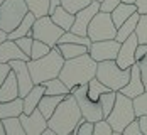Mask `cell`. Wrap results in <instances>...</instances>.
I'll return each mask as SVG.
<instances>
[{
	"label": "cell",
	"instance_id": "obj_1",
	"mask_svg": "<svg viewBox=\"0 0 147 135\" xmlns=\"http://www.w3.org/2000/svg\"><path fill=\"white\" fill-rule=\"evenodd\" d=\"M96 68L98 62L86 52L80 58L64 61L59 78L64 81V85L69 90H73L80 85H88L93 78H96Z\"/></svg>",
	"mask_w": 147,
	"mask_h": 135
},
{
	"label": "cell",
	"instance_id": "obj_2",
	"mask_svg": "<svg viewBox=\"0 0 147 135\" xmlns=\"http://www.w3.org/2000/svg\"><path fill=\"white\" fill-rule=\"evenodd\" d=\"M81 120H83V113L80 110V105H78L76 98L69 93L59 103L54 115L47 120V125L58 135H69L81 123Z\"/></svg>",
	"mask_w": 147,
	"mask_h": 135
},
{
	"label": "cell",
	"instance_id": "obj_3",
	"mask_svg": "<svg viewBox=\"0 0 147 135\" xmlns=\"http://www.w3.org/2000/svg\"><path fill=\"white\" fill-rule=\"evenodd\" d=\"M64 61L66 59L63 58L58 47H53L51 52L41 59H30L27 64H29V71L34 79V85H42L49 79L59 78V73L64 66Z\"/></svg>",
	"mask_w": 147,
	"mask_h": 135
},
{
	"label": "cell",
	"instance_id": "obj_4",
	"mask_svg": "<svg viewBox=\"0 0 147 135\" xmlns=\"http://www.w3.org/2000/svg\"><path fill=\"white\" fill-rule=\"evenodd\" d=\"M113 128V132H123L134 120H137L135 108H134V100L125 96L123 93L117 91V101L112 110V113L105 118Z\"/></svg>",
	"mask_w": 147,
	"mask_h": 135
},
{
	"label": "cell",
	"instance_id": "obj_5",
	"mask_svg": "<svg viewBox=\"0 0 147 135\" xmlns=\"http://www.w3.org/2000/svg\"><path fill=\"white\" fill-rule=\"evenodd\" d=\"M96 78L112 91H120L130 79V69H122L117 61H102L96 68Z\"/></svg>",
	"mask_w": 147,
	"mask_h": 135
},
{
	"label": "cell",
	"instance_id": "obj_6",
	"mask_svg": "<svg viewBox=\"0 0 147 135\" xmlns=\"http://www.w3.org/2000/svg\"><path fill=\"white\" fill-rule=\"evenodd\" d=\"M27 14L29 7L26 0H7L0 7V29L5 32H12Z\"/></svg>",
	"mask_w": 147,
	"mask_h": 135
},
{
	"label": "cell",
	"instance_id": "obj_7",
	"mask_svg": "<svg viewBox=\"0 0 147 135\" xmlns=\"http://www.w3.org/2000/svg\"><path fill=\"white\" fill-rule=\"evenodd\" d=\"M88 37L91 39V42L117 39V27H115V24H113L112 14L98 12V14L95 15L93 20L90 22Z\"/></svg>",
	"mask_w": 147,
	"mask_h": 135
},
{
	"label": "cell",
	"instance_id": "obj_8",
	"mask_svg": "<svg viewBox=\"0 0 147 135\" xmlns=\"http://www.w3.org/2000/svg\"><path fill=\"white\" fill-rule=\"evenodd\" d=\"M63 34H64V30L61 29L59 26H56L49 15L36 19L34 27H32V37L36 41H42L47 46H51V47H56L58 46Z\"/></svg>",
	"mask_w": 147,
	"mask_h": 135
},
{
	"label": "cell",
	"instance_id": "obj_9",
	"mask_svg": "<svg viewBox=\"0 0 147 135\" xmlns=\"http://www.w3.org/2000/svg\"><path fill=\"white\" fill-rule=\"evenodd\" d=\"M71 95L76 98V101L80 105V110H81L85 120L93 122V123H96V122H100V120H105L100 103L93 101L88 96V85H80V86L73 88L71 90Z\"/></svg>",
	"mask_w": 147,
	"mask_h": 135
},
{
	"label": "cell",
	"instance_id": "obj_10",
	"mask_svg": "<svg viewBox=\"0 0 147 135\" xmlns=\"http://www.w3.org/2000/svg\"><path fill=\"white\" fill-rule=\"evenodd\" d=\"M120 46L122 44L118 42L117 39L91 42L88 54L96 62H102V61H115L118 56V51H120Z\"/></svg>",
	"mask_w": 147,
	"mask_h": 135
},
{
	"label": "cell",
	"instance_id": "obj_11",
	"mask_svg": "<svg viewBox=\"0 0 147 135\" xmlns=\"http://www.w3.org/2000/svg\"><path fill=\"white\" fill-rule=\"evenodd\" d=\"M29 61H22V59H17V61H10V68L12 71L15 73V78H17V83H19V93H20V98H24L27 93H29L32 88H34V79L30 76L29 71Z\"/></svg>",
	"mask_w": 147,
	"mask_h": 135
},
{
	"label": "cell",
	"instance_id": "obj_12",
	"mask_svg": "<svg viewBox=\"0 0 147 135\" xmlns=\"http://www.w3.org/2000/svg\"><path fill=\"white\" fill-rule=\"evenodd\" d=\"M100 12V2H91L88 7H85L83 10H80L74 15V24L71 27V32L78 36H88V27L90 22L93 20V17Z\"/></svg>",
	"mask_w": 147,
	"mask_h": 135
},
{
	"label": "cell",
	"instance_id": "obj_13",
	"mask_svg": "<svg viewBox=\"0 0 147 135\" xmlns=\"http://www.w3.org/2000/svg\"><path fill=\"white\" fill-rule=\"evenodd\" d=\"M19 120H20V123H22V127H24V130H26L27 135H42L49 128L47 118L39 110H34L30 115L22 113L19 117Z\"/></svg>",
	"mask_w": 147,
	"mask_h": 135
},
{
	"label": "cell",
	"instance_id": "obj_14",
	"mask_svg": "<svg viewBox=\"0 0 147 135\" xmlns=\"http://www.w3.org/2000/svg\"><path fill=\"white\" fill-rule=\"evenodd\" d=\"M139 47V39L137 36L132 34L127 41H123L120 46V51H118L117 56V64L122 69H130L134 64H135V51Z\"/></svg>",
	"mask_w": 147,
	"mask_h": 135
},
{
	"label": "cell",
	"instance_id": "obj_15",
	"mask_svg": "<svg viewBox=\"0 0 147 135\" xmlns=\"http://www.w3.org/2000/svg\"><path fill=\"white\" fill-rule=\"evenodd\" d=\"M146 90V85H144V81H142V75H140V68H139V64L135 62L132 68H130V79H129V83L120 90V93H123L125 96H129V98H137L139 95H142Z\"/></svg>",
	"mask_w": 147,
	"mask_h": 135
},
{
	"label": "cell",
	"instance_id": "obj_16",
	"mask_svg": "<svg viewBox=\"0 0 147 135\" xmlns=\"http://www.w3.org/2000/svg\"><path fill=\"white\" fill-rule=\"evenodd\" d=\"M17 59L30 61V58L24 54V51L17 46L15 41L7 39L3 44L0 46V62H10V61H17Z\"/></svg>",
	"mask_w": 147,
	"mask_h": 135
},
{
	"label": "cell",
	"instance_id": "obj_17",
	"mask_svg": "<svg viewBox=\"0 0 147 135\" xmlns=\"http://www.w3.org/2000/svg\"><path fill=\"white\" fill-rule=\"evenodd\" d=\"M15 98H20V93H19V83H17V78L15 73L10 71V75L7 76V79L3 81V85L0 86V103H5V101H12Z\"/></svg>",
	"mask_w": 147,
	"mask_h": 135
},
{
	"label": "cell",
	"instance_id": "obj_18",
	"mask_svg": "<svg viewBox=\"0 0 147 135\" xmlns=\"http://www.w3.org/2000/svg\"><path fill=\"white\" fill-rule=\"evenodd\" d=\"M46 95L44 85H34V88L22 98L24 100V113L26 115H30L34 110H37V106L41 103L42 96Z\"/></svg>",
	"mask_w": 147,
	"mask_h": 135
},
{
	"label": "cell",
	"instance_id": "obj_19",
	"mask_svg": "<svg viewBox=\"0 0 147 135\" xmlns=\"http://www.w3.org/2000/svg\"><path fill=\"white\" fill-rule=\"evenodd\" d=\"M22 113H24V100L22 98H15L12 101L0 103V120L19 118Z\"/></svg>",
	"mask_w": 147,
	"mask_h": 135
},
{
	"label": "cell",
	"instance_id": "obj_20",
	"mask_svg": "<svg viewBox=\"0 0 147 135\" xmlns=\"http://www.w3.org/2000/svg\"><path fill=\"white\" fill-rule=\"evenodd\" d=\"M36 15L29 12V14L24 17V20L15 27L12 32H9V39L10 41H17L20 37H26V36H32V27H34V22H36Z\"/></svg>",
	"mask_w": 147,
	"mask_h": 135
},
{
	"label": "cell",
	"instance_id": "obj_21",
	"mask_svg": "<svg viewBox=\"0 0 147 135\" xmlns=\"http://www.w3.org/2000/svg\"><path fill=\"white\" fill-rule=\"evenodd\" d=\"M135 12H139L135 3H123V2H122L117 9L112 12V19H113V24H115V27L118 29V27H120V26H122V24H123L127 19H130V17H132Z\"/></svg>",
	"mask_w": 147,
	"mask_h": 135
},
{
	"label": "cell",
	"instance_id": "obj_22",
	"mask_svg": "<svg viewBox=\"0 0 147 135\" xmlns=\"http://www.w3.org/2000/svg\"><path fill=\"white\" fill-rule=\"evenodd\" d=\"M49 17H51V19H53V22H54L56 26H59L64 32L71 30V27H73V24H74V14L68 12L63 5L58 7V9L54 10V14L49 15Z\"/></svg>",
	"mask_w": 147,
	"mask_h": 135
},
{
	"label": "cell",
	"instance_id": "obj_23",
	"mask_svg": "<svg viewBox=\"0 0 147 135\" xmlns=\"http://www.w3.org/2000/svg\"><path fill=\"white\" fill-rule=\"evenodd\" d=\"M66 96H53V95H44L42 96V100H41V103L37 106V110L44 115L46 118L49 120L53 115H54V111H56V108L59 106V103L64 100Z\"/></svg>",
	"mask_w": 147,
	"mask_h": 135
},
{
	"label": "cell",
	"instance_id": "obj_24",
	"mask_svg": "<svg viewBox=\"0 0 147 135\" xmlns=\"http://www.w3.org/2000/svg\"><path fill=\"white\" fill-rule=\"evenodd\" d=\"M139 19H140V14L135 12L130 19H127V20H125V22L117 29V41L120 42V44H122L123 41H127L132 34H135L137 24H139Z\"/></svg>",
	"mask_w": 147,
	"mask_h": 135
},
{
	"label": "cell",
	"instance_id": "obj_25",
	"mask_svg": "<svg viewBox=\"0 0 147 135\" xmlns=\"http://www.w3.org/2000/svg\"><path fill=\"white\" fill-rule=\"evenodd\" d=\"M59 49V52L63 54V58L68 61V59H74V58H80L83 54H86L90 51V47L86 46H81V44H58L56 46Z\"/></svg>",
	"mask_w": 147,
	"mask_h": 135
},
{
	"label": "cell",
	"instance_id": "obj_26",
	"mask_svg": "<svg viewBox=\"0 0 147 135\" xmlns=\"http://www.w3.org/2000/svg\"><path fill=\"white\" fill-rule=\"evenodd\" d=\"M44 85V90H46V95H53V96H68L71 90L64 85V81L61 78H54V79H49L42 83Z\"/></svg>",
	"mask_w": 147,
	"mask_h": 135
},
{
	"label": "cell",
	"instance_id": "obj_27",
	"mask_svg": "<svg viewBox=\"0 0 147 135\" xmlns=\"http://www.w3.org/2000/svg\"><path fill=\"white\" fill-rule=\"evenodd\" d=\"M108 91H112V90L108 86H105L98 78H93L88 83V96L93 101H96V103L100 101V96H102L103 93H108Z\"/></svg>",
	"mask_w": 147,
	"mask_h": 135
},
{
	"label": "cell",
	"instance_id": "obj_28",
	"mask_svg": "<svg viewBox=\"0 0 147 135\" xmlns=\"http://www.w3.org/2000/svg\"><path fill=\"white\" fill-rule=\"evenodd\" d=\"M49 2L51 0H26V3L29 7V12H32L37 19L49 15Z\"/></svg>",
	"mask_w": 147,
	"mask_h": 135
},
{
	"label": "cell",
	"instance_id": "obj_29",
	"mask_svg": "<svg viewBox=\"0 0 147 135\" xmlns=\"http://www.w3.org/2000/svg\"><path fill=\"white\" fill-rule=\"evenodd\" d=\"M81 44V46H86L90 47L91 46V39H90L88 36H78V34H74L71 30H68V32H64L63 36H61V39H59L58 44Z\"/></svg>",
	"mask_w": 147,
	"mask_h": 135
},
{
	"label": "cell",
	"instance_id": "obj_30",
	"mask_svg": "<svg viewBox=\"0 0 147 135\" xmlns=\"http://www.w3.org/2000/svg\"><path fill=\"white\" fill-rule=\"evenodd\" d=\"M115 101H117V91H108V93H103L102 96H100V106H102L103 110V117L107 118L110 113H112V110H113V106H115Z\"/></svg>",
	"mask_w": 147,
	"mask_h": 135
},
{
	"label": "cell",
	"instance_id": "obj_31",
	"mask_svg": "<svg viewBox=\"0 0 147 135\" xmlns=\"http://www.w3.org/2000/svg\"><path fill=\"white\" fill-rule=\"evenodd\" d=\"M91 2H93V0H61V5H63L68 12H71V14L76 15L80 10H83L85 7H88Z\"/></svg>",
	"mask_w": 147,
	"mask_h": 135
},
{
	"label": "cell",
	"instance_id": "obj_32",
	"mask_svg": "<svg viewBox=\"0 0 147 135\" xmlns=\"http://www.w3.org/2000/svg\"><path fill=\"white\" fill-rule=\"evenodd\" d=\"M3 125H5L7 135H27L19 118H7L3 120Z\"/></svg>",
	"mask_w": 147,
	"mask_h": 135
},
{
	"label": "cell",
	"instance_id": "obj_33",
	"mask_svg": "<svg viewBox=\"0 0 147 135\" xmlns=\"http://www.w3.org/2000/svg\"><path fill=\"white\" fill-rule=\"evenodd\" d=\"M51 46H47L46 42L42 41H36L34 39V46H32V52H30V59H41V58H44L47 56L49 52H51Z\"/></svg>",
	"mask_w": 147,
	"mask_h": 135
},
{
	"label": "cell",
	"instance_id": "obj_34",
	"mask_svg": "<svg viewBox=\"0 0 147 135\" xmlns=\"http://www.w3.org/2000/svg\"><path fill=\"white\" fill-rule=\"evenodd\" d=\"M134 108H135L137 118L147 115V91H144L142 95H139L137 98H134Z\"/></svg>",
	"mask_w": 147,
	"mask_h": 135
},
{
	"label": "cell",
	"instance_id": "obj_35",
	"mask_svg": "<svg viewBox=\"0 0 147 135\" xmlns=\"http://www.w3.org/2000/svg\"><path fill=\"white\" fill-rule=\"evenodd\" d=\"M135 36L139 39V44H147V14L140 15L137 29H135Z\"/></svg>",
	"mask_w": 147,
	"mask_h": 135
},
{
	"label": "cell",
	"instance_id": "obj_36",
	"mask_svg": "<svg viewBox=\"0 0 147 135\" xmlns=\"http://www.w3.org/2000/svg\"><path fill=\"white\" fill-rule=\"evenodd\" d=\"M15 42H17V46H19V47L24 51V54L30 58L32 46H34V37H32V36H26V37H20V39H17Z\"/></svg>",
	"mask_w": 147,
	"mask_h": 135
},
{
	"label": "cell",
	"instance_id": "obj_37",
	"mask_svg": "<svg viewBox=\"0 0 147 135\" xmlns=\"http://www.w3.org/2000/svg\"><path fill=\"white\" fill-rule=\"evenodd\" d=\"M93 135H113V128L107 120H100L95 123V132Z\"/></svg>",
	"mask_w": 147,
	"mask_h": 135
},
{
	"label": "cell",
	"instance_id": "obj_38",
	"mask_svg": "<svg viewBox=\"0 0 147 135\" xmlns=\"http://www.w3.org/2000/svg\"><path fill=\"white\" fill-rule=\"evenodd\" d=\"M93 132H95V123L83 118L78 125V135H93Z\"/></svg>",
	"mask_w": 147,
	"mask_h": 135
},
{
	"label": "cell",
	"instance_id": "obj_39",
	"mask_svg": "<svg viewBox=\"0 0 147 135\" xmlns=\"http://www.w3.org/2000/svg\"><path fill=\"white\" fill-rule=\"evenodd\" d=\"M120 3H122V0H103L102 3H100V12L112 14Z\"/></svg>",
	"mask_w": 147,
	"mask_h": 135
},
{
	"label": "cell",
	"instance_id": "obj_40",
	"mask_svg": "<svg viewBox=\"0 0 147 135\" xmlns=\"http://www.w3.org/2000/svg\"><path fill=\"white\" fill-rule=\"evenodd\" d=\"M123 135H144V132H142V128H140V123H139V118L137 120H134L123 132H122Z\"/></svg>",
	"mask_w": 147,
	"mask_h": 135
},
{
	"label": "cell",
	"instance_id": "obj_41",
	"mask_svg": "<svg viewBox=\"0 0 147 135\" xmlns=\"http://www.w3.org/2000/svg\"><path fill=\"white\" fill-rule=\"evenodd\" d=\"M10 71H12V68H10L9 62H0V86L3 85V81L7 79V76L10 75Z\"/></svg>",
	"mask_w": 147,
	"mask_h": 135
},
{
	"label": "cell",
	"instance_id": "obj_42",
	"mask_svg": "<svg viewBox=\"0 0 147 135\" xmlns=\"http://www.w3.org/2000/svg\"><path fill=\"white\" fill-rule=\"evenodd\" d=\"M147 56V44H139L137 51H135V62H140Z\"/></svg>",
	"mask_w": 147,
	"mask_h": 135
},
{
	"label": "cell",
	"instance_id": "obj_43",
	"mask_svg": "<svg viewBox=\"0 0 147 135\" xmlns=\"http://www.w3.org/2000/svg\"><path fill=\"white\" fill-rule=\"evenodd\" d=\"M137 64H139V68H140L142 81H144V85H146V90H147V56H146L142 61H140V62H137Z\"/></svg>",
	"mask_w": 147,
	"mask_h": 135
},
{
	"label": "cell",
	"instance_id": "obj_44",
	"mask_svg": "<svg viewBox=\"0 0 147 135\" xmlns=\"http://www.w3.org/2000/svg\"><path fill=\"white\" fill-rule=\"evenodd\" d=\"M137 10H139V14L140 15H144L147 14V0H137Z\"/></svg>",
	"mask_w": 147,
	"mask_h": 135
},
{
	"label": "cell",
	"instance_id": "obj_45",
	"mask_svg": "<svg viewBox=\"0 0 147 135\" xmlns=\"http://www.w3.org/2000/svg\"><path fill=\"white\" fill-rule=\"evenodd\" d=\"M58 7H61V0H51V2H49V15L54 14V10H56Z\"/></svg>",
	"mask_w": 147,
	"mask_h": 135
},
{
	"label": "cell",
	"instance_id": "obj_46",
	"mask_svg": "<svg viewBox=\"0 0 147 135\" xmlns=\"http://www.w3.org/2000/svg\"><path fill=\"white\" fill-rule=\"evenodd\" d=\"M139 123H140V128H142L144 135H147V115L146 117H140L139 118Z\"/></svg>",
	"mask_w": 147,
	"mask_h": 135
},
{
	"label": "cell",
	"instance_id": "obj_47",
	"mask_svg": "<svg viewBox=\"0 0 147 135\" xmlns=\"http://www.w3.org/2000/svg\"><path fill=\"white\" fill-rule=\"evenodd\" d=\"M7 39H9V32H5V30L0 29V46L3 44V42H5Z\"/></svg>",
	"mask_w": 147,
	"mask_h": 135
},
{
	"label": "cell",
	"instance_id": "obj_48",
	"mask_svg": "<svg viewBox=\"0 0 147 135\" xmlns=\"http://www.w3.org/2000/svg\"><path fill=\"white\" fill-rule=\"evenodd\" d=\"M0 135H7V132H5V125H3V120H0Z\"/></svg>",
	"mask_w": 147,
	"mask_h": 135
},
{
	"label": "cell",
	"instance_id": "obj_49",
	"mask_svg": "<svg viewBox=\"0 0 147 135\" xmlns=\"http://www.w3.org/2000/svg\"><path fill=\"white\" fill-rule=\"evenodd\" d=\"M42 135H58V134H56V132H53L51 128H47V130H46V132H44Z\"/></svg>",
	"mask_w": 147,
	"mask_h": 135
},
{
	"label": "cell",
	"instance_id": "obj_50",
	"mask_svg": "<svg viewBox=\"0 0 147 135\" xmlns=\"http://www.w3.org/2000/svg\"><path fill=\"white\" fill-rule=\"evenodd\" d=\"M123 3H137V0H122Z\"/></svg>",
	"mask_w": 147,
	"mask_h": 135
},
{
	"label": "cell",
	"instance_id": "obj_51",
	"mask_svg": "<svg viewBox=\"0 0 147 135\" xmlns=\"http://www.w3.org/2000/svg\"><path fill=\"white\" fill-rule=\"evenodd\" d=\"M69 135H78V127H76V128H74V130H73V132H71Z\"/></svg>",
	"mask_w": 147,
	"mask_h": 135
},
{
	"label": "cell",
	"instance_id": "obj_52",
	"mask_svg": "<svg viewBox=\"0 0 147 135\" xmlns=\"http://www.w3.org/2000/svg\"><path fill=\"white\" fill-rule=\"evenodd\" d=\"M5 2H7V0H0V7H2V3H5Z\"/></svg>",
	"mask_w": 147,
	"mask_h": 135
},
{
	"label": "cell",
	"instance_id": "obj_53",
	"mask_svg": "<svg viewBox=\"0 0 147 135\" xmlns=\"http://www.w3.org/2000/svg\"><path fill=\"white\" fill-rule=\"evenodd\" d=\"M113 135H123V134H120V132H113Z\"/></svg>",
	"mask_w": 147,
	"mask_h": 135
},
{
	"label": "cell",
	"instance_id": "obj_54",
	"mask_svg": "<svg viewBox=\"0 0 147 135\" xmlns=\"http://www.w3.org/2000/svg\"><path fill=\"white\" fill-rule=\"evenodd\" d=\"M95 2H100V3H102V2H103V0H95Z\"/></svg>",
	"mask_w": 147,
	"mask_h": 135
}]
</instances>
